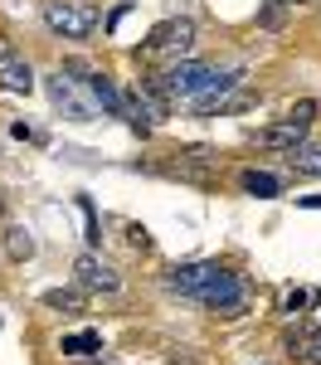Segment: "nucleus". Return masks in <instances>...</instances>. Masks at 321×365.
<instances>
[{"label": "nucleus", "instance_id": "obj_7", "mask_svg": "<svg viewBox=\"0 0 321 365\" xmlns=\"http://www.w3.org/2000/svg\"><path fill=\"white\" fill-rule=\"evenodd\" d=\"M73 278H78V287L102 292V297H117V292H122V273H117L112 263H102L98 253H78V258H73Z\"/></svg>", "mask_w": 321, "mask_h": 365}, {"label": "nucleus", "instance_id": "obj_14", "mask_svg": "<svg viewBox=\"0 0 321 365\" xmlns=\"http://www.w3.org/2000/svg\"><path fill=\"white\" fill-rule=\"evenodd\" d=\"M93 93H98V108H102V113H117V117H122V108H127V93H122L112 78H102V73H98V78H93Z\"/></svg>", "mask_w": 321, "mask_h": 365}, {"label": "nucleus", "instance_id": "obj_5", "mask_svg": "<svg viewBox=\"0 0 321 365\" xmlns=\"http://www.w3.org/2000/svg\"><path fill=\"white\" fill-rule=\"evenodd\" d=\"M214 73H219V68H214V63H204V58H180L175 68L161 73V93H166V98H195Z\"/></svg>", "mask_w": 321, "mask_h": 365}, {"label": "nucleus", "instance_id": "obj_20", "mask_svg": "<svg viewBox=\"0 0 321 365\" xmlns=\"http://www.w3.org/2000/svg\"><path fill=\"white\" fill-rule=\"evenodd\" d=\"M263 25H268V29H283V25H288V0L268 5V10H263Z\"/></svg>", "mask_w": 321, "mask_h": 365}, {"label": "nucleus", "instance_id": "obj_1", "mask_svg": "<svg viewBox=\"0 0 321 365\" xmlns=\"http://www.w3.org/2000/svg\"><path fill=\"white\" fill-rule=\"evenodd\" d=\"M44 93H49V103H54L58 117H68V122H88V117H98V93H93V78L83 73H73V68H63V73H49L44 78Z\"/></svg>", "mask_w": 321, "mask_h": 365}, {"label": "nucleus", "instance_id": "obj_2", "mask_svg": "<svg viewBox=\"0 0 321 365\" xmlns=\"http://www.w3.org/2000/svg\"><path fill=\"white\" fill-rule=\"evenodd\" d=\"M248 103H253V93L243 88V73H238V68H219V73H214V78L190 98V108L204 113V117H214V113H243Z\"/></svg>", "mask_w": 321, "mask_h": 365}, {"label": "nucleus", "instance_id": "obj_13", "mask_svg": "<svg viewBox=\"0 0 321 365\" xmlns=\"http://www.w3.org/2000/svg\"><path fill=\"white\" fill-rule=\"evenodd\" d=\"M288 351L297 356V361H307V365H321V331L317 327H297V331H288Z\"/></svg>", "mask_w": 321, "mask_h": 365}, {"label": "nucleus", "instance_id": "obj_23", "mask_svg": "<svg viewBox=\"0 0 321 365\" xmlns=\"http://www.w3.org/2000/svg\"><path fill=\"white\" fill-rule=\"evenodd\" d=\"M288 5H307V0H288Z\"/></svg>", "mask_w": 321, "mask_h": 365}, {"label": "nucleus", "instance_id": "obj_16", "mask_svg": "<svg viewBox=\"0 0 321 365\" xmlns=\"http://www.w3.org/2000/svg\"><path fill=\"white\" fill-rule=\"evenodd\" d=\"M44 307H54V312H83L88 297H83V292H73V287H49V292H44Z\"/></svg>", "mask_w": 321, "mask_h": 365}, {"label": "nucleus", "instance_id": "obj_10", "mask_svg": "<svg viewBox=\"0 0 321 365\" xmlns=\"http://www.w3.org/2000/svg\"><path fill=\"white\" fill-rule=\"evenodd\" d=\"M253 141H258L263 151H297V146H307V127H297V122H278V127H263V132H253Z\"/></svg>", "mask_w": 321, "mask_h": 365}, {"label": "nucleus", "instance_id": "obj_11", "mask_svg": "<svg viewBox=\"0 0 321 365\" xmlns=\"http://www.w3.org/2000/svg\"><path fill=\"white\" fill-rule=\"evenodd\" d=\"M204 307H214V312H233L238 302H243V278H233V273H219L214 278V287L200 297Z\"/></svg>", "mask_w": 321, "mask_h": 365}, {"label": "nucleus", "instance_id": "obj_3", "mask_svg": "<svg viewBox=\"0 0 321 365\" xmlns=\"http://www.w3.org/2000/svg\"><path fill=\"white\" fill-rule=\"evenodd\" d=\"M122 117L132 122V132H137V137H151V132L171 117V103H166V98H161L151 83L127 88V108H122Z\"/></svg>", "mask_w": 321, "mask_h": 365}, {"label": "nucleus", "instance_id": "obj_12", "mask_svg": "<svg viewBox=\"0 0 321 365\" xmlns=\"http://www.w3.org/2000/svg\"><path fill=\"white\" fill-rule=\"evenodd\" d=\"M238 185H243L248 195H258V200H273V195H283V175H273V170H258V166L238 170Z\"/></svg>", "mask_w": 321, "mask_h": 365}, {"label": "nucleus", "instance_id": "obj_17", "mask_svg": "<svg viewBox=\"0 0 321 365\" xmlns=\"http://www.w3.org/2000/svg\"><path fill=\"white\" fill-rule=\"evenodd\" d=\"M292 170L297 175H321V146H297L292 151Z\"/></svg>", "mask_w": 321, "mask_h": 365}, {"label": "nucleus", "instance_id": "obj_22", "mask_svg": "<svg viewBox=\"0 0 321 365\" xmlns=\"http://www.w3.org/2000/svg\"><path fill=\"white\" fill-rule=\"evenodd\" d=\"M312 117H317V103H297L288 122H297V127H312Z\"/></svg>", "mask_w": 321, "mask_h": 365}, {"label": "nucleus", "instance_id": "obj_4", "mask_svg": "<svg viewBox=\"0 0 321 365\" xmlns=\"http://www.w3.org/2000/svg\"><path fill=\"white\" fill-rule=\"evenodd\" d=\"M190 44H195V25L190 20H161L137 44V54L142 58H180V54H190Z\"/></svg>", "mask_w": 321, "mask_h": 365}, {"label": "nucleus", "instance_id": "obj_8", "mask_svg": "<svg viewBox=\"0 0 321 365\" xmlns=\"http://www.w3.org/2000/svg\"><path fill=\"white\" fill-rule=\"evenodd\" d=\"M219 273H224L219 263H180V268H171V287L180 292V297H195V302H200L204 292L214 287Z\"/></svg>", "mask_w": 321, "mask_h": 365}, {"label": "nucleus", "instance_id": "obj_15", "mask_svg": "<svg viewBox=\"0 0 321 365\" xmlns=\"http://www.w3.org/2000/svg\"><path fill=\"white\" fill-rule=\"evenodd\" d=\"M5 253H10V263H29V258H34V239H29V229H20V225L5 229Z\"/></svg>", "mask_w": 321, "mask_h": 365}, {"label": "nucleus", "instance_id": "obj_9", "mask_svg": "<svg viewBox=\"0 0 321 365\" xmlns=\"http://www.w3.org/2000/svg\"><path fill=\"white\" fill-rule=\"evenodd\" d=\"M0 88H5V93H34V68H29L25 54L10 49V44H0Z\"/></svg>", "mask_w": 321, "mask_h": 365}, {"label": "nucleus", "instance_id": "obj_18", "mask_svg": "<svg viewBox=\"0 0 321 365\" xmlns=\"http://www.w3.org/2000/svg\"><path fill=\"white\" fill-rule=\"evenodd\" d=\"M63 351H68V356H88V351H102V336H98V331H83V336H63Z\"/></svg>", "mask_w": 321, "mask_h": 365}, {"label": "nucleus", "instance_id": "obj_21", "mask_svg": "<svg viewBox=\"0 0 321 365\" xmlns=\"http://www.w3.org/2000/svg\"><path fill=\"white\" fill-rule=\"evenodd\" d=\"M10 137H20V141H39V146H44V132H39V127H29V122H10Z\"/></svg>", "mask_w": 321, "mask_h": 365}, {"label": "nucleus", "instance_id": "obj_19", "mask_svg": "<svg viewBox=\"0 0 321 365\" xmlns=\"http://www.w3.org/2000/svg\"><path fill=\"white\" fill-rule=\"evenodd\" d=\"M283 302H288L292 312H307V307H312V302H317V292H312V287H292V292H288V297H283Z\"/></svg>", "mask_w": 321, "mask_h": 365}, {"label": "nucleus", "instance_id": "obj_6", "mask_svg": "<svg viewBox=\"0 0 321 365\" xmlns=\"http://www.w3.org/2000/svg\"><path fill=\"white\" fill-rule=\"evenodd\" d=\"M44 25L63 34V39H88L93 29H98V15L88 10V5H68V0H54V5H44Z\"/></svg>", "mask_w": 321, "mask_h": 365}]
</instances>
